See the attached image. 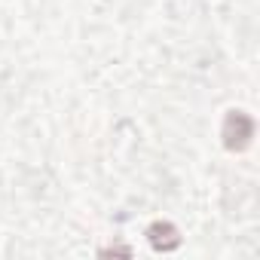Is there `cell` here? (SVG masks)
Returning a JSON list of instances; mask_svg holds the SVG:
<instances>
[{
    "label": "cell",
    "instance_id": "cell-1",
    "mask_svg": "<svg viewBox=\"0 0 260 260\" xmlns=\"http://www.w3.org/2000/svg\"><path fill=\"white\" fill-rule=\"evenodd\" d=\"M220 138H223V147L230 153H242L254 138V119L245 110H230L223 116V125H220Z\"/></svg>",
    "mask_w": 260,
    "mask_h": 260
},
{
    "label": "cell",
    "instance_id": "cell-2",
    "mask_svg": "<svg viewBox=\"0 0 260 260\" xmlns=\"http://www.w3.org/2000/svg\"><path fill=\"white\" fill-rule=\"evenodd\" d=\"M147 242H150L156 251H175V248L181 245V233H178L175 223H169V220H156V223L147 226Z\"/></svg>",
    "mask_w": 260,
    "mask_h": 260
},
{
    "label": "cell",
    "instance_id": "cell-3",
    "mask_svg": "<svg viewBox=\"0 0 260 260\" xmlns=\"http://www.w3.org/2000/svg\"><path fill=\"white\" fill-rule=\"evenodd\" d=\"M101 254H104V257H110V254H125V257H128L132 251H128V248H122V245H116V248H104Z\"/></svg>",
    "mask_w": 260,
    "mask_h": 260
}]
</instances>
